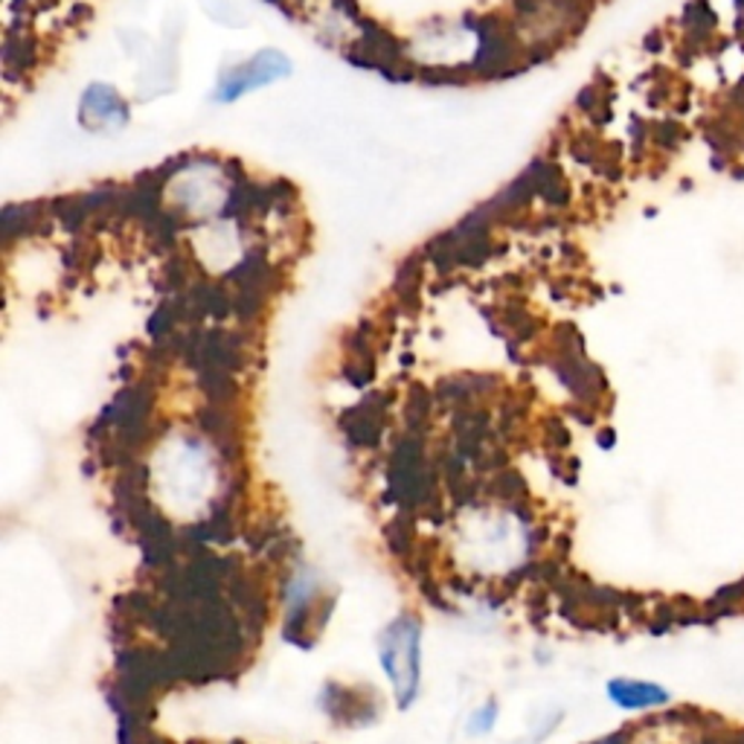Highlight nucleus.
Returning <instances> with one entry per match:
<instances>
[{
  "mask_svg": "<svg viewBox=\"0 0 744 744\" xmlns=\"http://www.w3.org/2000/svg\"><path fill=\"white\" fill-rule=\"evenodd\" d=\"M288 61L286 56L279 53H262L256 56V59L245 61L241 68H236L234 73L227 76L225 82H221V97L225 99H236L241 97L245 91H254L259 85H268L279 76H286Z\"/></svg>",
  "mask_w": 744,
  "mask_h": 744,
  "instance_id": "nucleus-2",
  "label": "nucleus"
},
{
  "mask_svg": "<svg viewBox=\"0 0 744 744\" xmlns=\"http://www.w3.org/2000/svg\"><path fill=\"white\" fill-rule=\"evenodd\" d=\"M608 698L623 710H648L663 707L669 695L657 684H646V681H628V677H617L608 684Z\"/></svg>",
  "mask_w": 744,
  "mask_h": 744,
  "instance_id": "nucleus-3",
  "label": "nucleus"
},
{
  "mask_svg": "<svg viewBox=\"0 0 744 744\" xmlns=\"http://www.w3.org/2000/svg\"><path fill=\"white\" fill-rule=\"evenodd\" d=\"M85 113H88V117L93 113V122L102 126V122H117L120 117H126V108L120 106L117 93L106 91V88H97V91H91L85 97Z\"/></svg>",
  "mask_w": 744,
  "mask_h": 744,
  "instance_id": "nucleus-4",
  "label": "nucleus"
},
{
  "mask_svg": "<svg viewBox=\"0 0 744 744\" xmlns=\"http://www.w3.org/2000/svg\"><path fill=\"white\" fill-rule=\"evenodd\" d=\"M378 661L390 681L393 698L401 710H410L419 698L421 684V623L416 617L393 619L378 634Z\"/></svg>",
  "mask_w": 744,
  "mask_h": 744,
  "instance_id": "nucleus-1",
  "label": "nucleus"
}]
</instances>
